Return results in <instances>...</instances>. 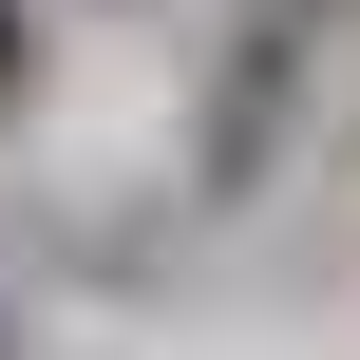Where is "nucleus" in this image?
I'll return each mask as SVG.
<instances>
[{"instance_id":"f257e3e1","label":"nucleus","mask_w":360,"mask_h":360,"mask_svg":"<svg viewBox=\"0 0 360 360\" xmlns=\"http://www.w3.org/2000/svg\"><path fill=\"white\" fill-rule=\"evenodd\" d=\"M285 95H304V38H285V19H247V38H228V95H209V190L285 133Z\"/></svg>"},{"instance_id":"f03ea898","label":"nucleus","mask_w":360,"mask_h":360,"mask_svg":"<svg viewBox=\"0 0 360 360\" xmlns=\"http://www.w3.org/2000/svg\"><path fill=\"white\" fill-rule=\"evenodd\" d=\"M19 114H38V19L0 0V133H19Z\"/></svg>"},{"instance_id":"7ed1b4c3","label":"nucleus","mask_w":360,"mask_h":360,"mask_svg":"<svg viewBox=\"0 0 360 360\" xmlns=\"http://www.w3.org/2000/svg\"><path fill=\"white\" fill-rule=\"evenodd\" d=\"M266 19H304V0H266Z\"/></svg>"}]
</instances>
